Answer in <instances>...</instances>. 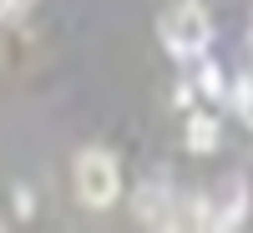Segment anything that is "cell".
Listing matches in <instances>:
<instances>
[{
  "label": "cell",
  "mask_w": 253,
  "mask_h": 233,
  "mask_svg": "<svg viewBox=\"0 0 253 233\" xmlns=\"http://www.w3.org/2000/svg\"><path fill=\"white\" fill-rule=\"evenodd\" d=\"M71 178H76V198L86 208H112L117 193H122V167H117V157L107 147H86V152L76 157Z\"/></svg>",
  "instance_id": "1"
},
{
  "label": "cell",
  "mask_w": 253,
  "mask_h": 233,
  "mask_svg": "<svg viewBox=\"0 0 253 233\" xmlns=\"http://www.w3.org/2000/svg\"><path fill=\"white\" fill-rule=\"evenodd\" d=\"M15 213H20V218H31V213H36V198H31V187H20V193H15Z\"/></svg>",
  "instance_id": "7"
},
{
  "label": "cell",
  "mask_w": 253,
  "mask_h": 233,
  "mask_svg": "<svg viewBox=\"0 0 253 233\" xmlns=\"http://www.w3.org/2000/svg\"><path fill=\"white\" fill-rule=\"evenodd\" d=\"M187 147H193V152H213L218 147V117H208V112L187 117Z\"/></svg>",
  "instance_id": "5"
},
{
  "label": "cell",
  "mask_w": 253,
  "mask_h": 233,
  "mask_svg": "<svg viewBox=\"0 0 253 233\" xmlns=\"http://www.w3.org/2000/svg\"><path fill=\"white\" fill-rule=\"evenodd\" d=\"M198 81H203V92H218V87H223V76H218L213 66H203V76H198Z\"/></svg>",
  "instance_id": "8"
},
{
  "label": "cell",
  "mask_w": 253,
  "mask_h": 233,
  "mask_svg": "<svg viewBox=\"0 0 253 233\" xmlns=\"http://www.w3.org/2000/svg\"><path fill=\"white\" fill-rule=\"evenodd\" d=\"M233 101H238L243 117H253V81H238V87H233Z\"/></svg>",
  "instance_id": "6"
},
{
  "label": "cell",
  "mask_w": 253,
  "mask_h": 233,
  "mask_svg": "<svg viewBox=\"0 0 253 233\" xmlns=\"http://www.w3.org/2000/svg\"><path fill=\"white\" fill-rule=\"evenodd\" d=\"M243 218H248V193H243V187H233V193H228L218 208H208V228H218V233L238 228Z\"/></svg>",
  "instance_id": "4"
},
{
  "label": "cell",
  "mask_w": 253,
  "mask_h": 233,
  "mask_svg": "<svg viewBox=\"0 0 253 233\" xmlns=\"http://www.w3.org/2000/svg\"><path fill=\"white\" fill-rule=\"evenodd\" d=\"M172 208H177V198L167 193V187H157V183L137 187V198H132V213H137L147 228H172Z\"/></svg>",
  "instance_id": "3"
},
{
  "label": "cell",
  "mask_w": 253,
  "mask_h": 233,
  "mask_svg": "<svg viewBox=\"0 0 253 233\" xmlns=\"http://www.w3.org/2000/svg\"><path fill=\"white\" fill-rule=\"evenodd\" d=\"M162 41L172 56H203L208 41H213V26H208V10L203 0H177L162 20Z\"/></svg>",
  "instance_id": "2"
},
{
  "label": "cell",
  "mask_w": 253,
  "mask_h": 233,
  "mask_svg": "<svg viewBox=\"0 0 253 233\" xmlns=\"http://www.w3.org/2000/svg\"><path fill=\"white\" fill-rule=\"evenodd\" d=\"M31 5H36V0H10V15H15V10H31Z\"/></svg>",
  "instance_id": "9"
},
{
  "label": "cell",
  "mask_w": 253,
  "mask_h": 233,
  "mask_svg": "<svg viewBox=\"0 0 253 233\" xmlns=\"http://www.w3.org/2000/svg\"><path fill=\"white\" fill-rule=\"evenodd\" d=\"M5 15H10V0H0V20H5Z\"/></svg>",
  "instance_id": "10"
}]
</instances>
